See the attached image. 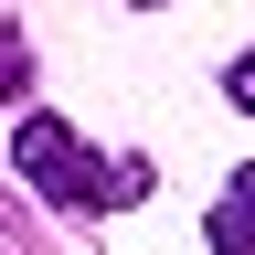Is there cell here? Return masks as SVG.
Segmentation results:
<instances>
[{"instance_id": "cell-4", "label": "cell", "mask_w": 255, "mask_h": 255, "mask_svg": "<svg viewBox=\"0 0 255 255\" xmlns=\"http://www.w3.org/2000/svg\"><path fill=\"white\" fill-rule=\"evenodd\" d=\"M138 11H159V0H138Z\"/></svg>"}, {"instance_id": "cell-3", "label": "cell", "mask_w": 255, "mask_h": 255, "mask_svg": "<svg viewBox=\"0 0 255 255\" xmlns=\"http://www.w3.org/2000/svg\"><path fill=\"white\" fill-rule=\"evenodd\" d=\"M223 85H234V107L255 117V53H234V75H223Z\"/></svg>"}, {"instance_id": "cell-1", "label": "cell", "mask_w": 255, "mask_h": 255, "mask_svg": "<svg viewBox=\"0 0 255 255\" xmlns=\"http://www.w3.org/2000/svg\"><path fill=\"white\" fill-rule=\"evenodd\" d=\"M11 170L43 191V202H64V213H107V202H138V191H149V159H138V149L96 159L75 128H64V117H43V107L21 117V138H11Z\"/></svg>"}, {"instance_id": "cell-2", "label": "cell", "mask_w": 255, "mask_h": 255, "mask_svg": "<svg viewBox=\"0 0 255 255\" xmlns=\"http://www.w3.org/2000/svg\"><path fill=\"white\" fill-rule=\"evenodd\" d=\"M202 234H213V255H255V170H234V181H223V202H213V223H202Z\"/></svg>"}]
</instances>
